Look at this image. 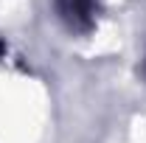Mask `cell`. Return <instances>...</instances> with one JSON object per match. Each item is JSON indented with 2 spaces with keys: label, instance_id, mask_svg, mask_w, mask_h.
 <instances>
[{
  "label": "cell",
  "instance_id": "1",
  "mask_svg": "<svg viewBox=\"0 0 146 143\" xmlns=\"http://www.w3.org/2000/svg\"><path fill=\"white\" fill-rule=\"evenodd\" d=\"M56 11L70 28L84 31L93 25L96 17V0H56Z\"/></svg>",
  "mask_w": 146,
  "mask_h": 143
}]
</instances>
